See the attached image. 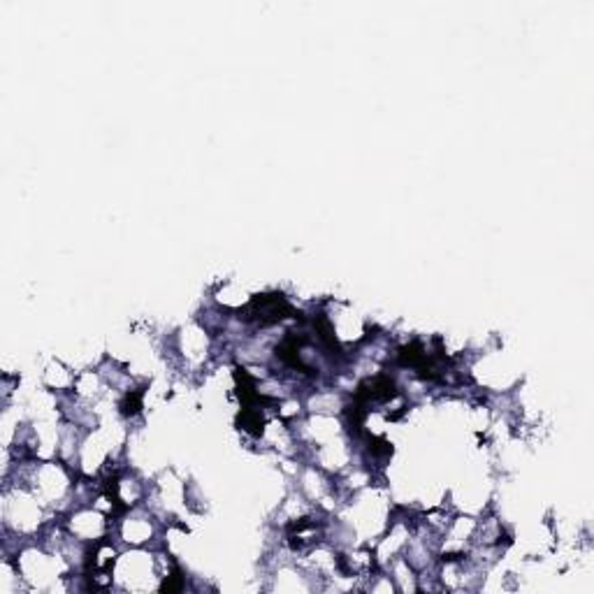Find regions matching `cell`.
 <instances>
[{"label": "cell", "mask_w": 594, "mask_h": 594, "mask_svg": "<svg viewBox=\"0 0 594 594\" xmlns=\"http://www.w3.org/2000/svg\"><path fill=\"white\" fill-rule=\"evenodd\" d=\"M121 409H123V414H125V416L137 414V411L142 409V395H140V392L128 395V397H125V402L121 404Z\"/></svg>", "instance_id": "2"}, {"label": "cell", "mask_w": 594, "mask_h": 594, "mask_svg": "<svg viewBox=\"0 0 594 594\" xmlns=\"http://www.w3.org/2000/svg\"><path fill=\"white\" fill-rule=\"evenodd\" d=\"M292 311L290 304L281 295H258L253 297L249 307V314L253 321H258L260 326H272V323L283 321Z\"/></svg>", "instance_id": "1"}]
</instances>
